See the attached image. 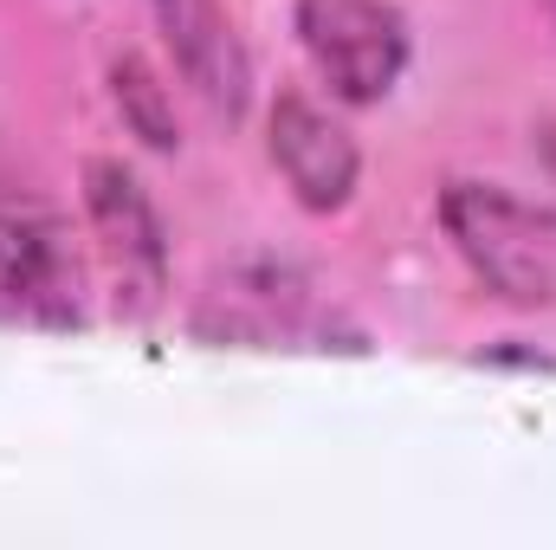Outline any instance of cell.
Instances as JSON below:
<instances>
[{
    "label": "cell",
    "instance_id": "6da1fadb",
    "mask_svg": "<svg viewBox=\"0 0 556 550\" xmlns=\"http://www.w3.org/2000/svg\"><path fill=\"white\" fill-rule=\"evenodd\" d=\"M433 221L485 298L511 311H556V201H531L485 175H446Z\"/></svg>",
    "mask_w": 556,
    "mask_h": 550
},
{
    "label": "cell",
    "instance_id": "7a4b0ae2",
    "mask_svg": "<svg viewBox=\"0 0 556 550\" xmlns=\"http://www.w3.org/2000/svg\"><path fill=\"white\" fill-rule=\"evenodd\" d=\"M85 260L72 214L39 188V175L0 142V324L72 337L85 330Z\"/></svg>",
    "mask_w": 556,
    "mask_h": 550
},
{
    "label": "cell",
    "instance_id": "3957f363",
    "mask_svg": "<svg viewBox=\"0 0 556 550\" xmlns=\"http://www.w3.org/2000/svg\"><path fill=\"white\" fill-rule=\"evenodd\" d=\"M188 330L201 343H240V350H369V330L350 324L337 304H324L317 285L291 266H240L214 278Z\"/></svg>",
    "mask_w": 556,
    "mask_h": 550
},
{
    "label": "cell",
    "instance_id": "277c9868",
    "mask_svg": "<svg viewBox=\"0 0 556 550\" xmlns=\"http://www.w3.org/2000/svg\"><path fill=\"white\" fill-rule=\"evenodd\" d=\"M298 52L343 111H376L415 65V26L395 0H291Z\"/></svg>",
    "mask_w": 556,
    "mask_h": 550
},
{
    "label": "cell",
    "instance_id": "5b68a950",
    "mask_svg": "<svg viewBox=\"0 0 556 550\" xmlns=\"http://www.w3.org/2000/svg\"><path fill=\"white\" fill-rule=\"evenodd\" d=\"M78 208L98 247V266L111 278V298L124 317H155L168 304V221L155 208V195L142 188V175L124 155H85L78 162Z\"/></svg>",
    "mask_w": 556,
    "mask_h": 550
},
{
    "label": "cell",
    "instance_id": "8992f818",
    "mask_svg": "<svg viewBox=\"0 0 556 550\" xmlns=\"http://www.w3.org/2000/svg\"><path fill=\"white\" fill-rule=\"evenodd\" d=\"M266 155H273L285 195L317 221L343 214L363 188V142L311 91H278L266 104Z\"/></svg>",
    "mask_w": 556,
    "mask_h": 550
},
{
    "label": "cell",
    "instance_id": "52a82bcc",
    "mask_svg": "<svg viewBox=\"0 0 556 550\" xmlns=\"http://www.w3.org/2000/svg\"><path fill=\"white\" fill-rule=\"evenodd\" d=\"M162 52L175 78L201 98L214 124H240L253 111V52L220 0H149Z\"/></svg>",
    "mask_w": 556,
    "mask_h": 550
},
{
    "label": "cell",
    "instance_id": "ba28073f",
    "mask_svg": "<svg viewBox=\"0 0 556 550\" xmlns=\"http://www.w3.org/2000/svg\"><path fill=\"white\" fill-rule=\"evenodd\" d=\"M104 91H111L117 124H124L142 149H155V155H175V149H181L175 85L162 78V65H155L149 52H137V46L111 52V65H104Z\"/></svg>",
    "mask_w": 556,
    "mask_h": 550
},
{
    "label": "cell",
    "instance_id": "9c48e42d",
    "mask_svg": "<svg viewBox=\"0 0 556 550\" xmlns=\"http://www.w3.org/2000/svg\"><path fill=\"white\" fill-rule=\"evenodd\" d=\"M479 370H518V376H556V357L538 350V343H518V337H498L485 350H472Z\"/></svg>",
    "mask_w": 556,
    "mask_h": 550
},
{
    "label": "cell",
    "instance_id": "30bf717a",
    "mask_svg": "<svg viewBox=\"0 0 556 550\" xmlns=\"http://www.w3.org/2000/svg\"><path fill=\"white\" fill-rule=\"evenodd\" d=\"M531 155H538V168H544V175L556 182V111L531 124Z\"/></svg>",
    "mask_w": 556,
    "mask_h": 550
},
{
    "label": "cell",
    "instance_id": "8fae6325",
    "mask_svg": "<svg viewBox=\"0 0 556 550\" xmlns=\"http://www.w3.org/2000/svg\"><path fill=\"white\" fill-rule=\"evenodd\" d=\"M538 7H544V20H551V26H556V0H538Z\"/></svg>",
    "mask_w": 556,
    "mask_h": 550
}]
</instances>
